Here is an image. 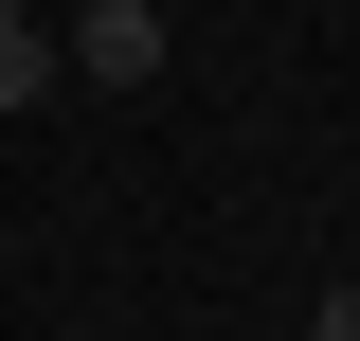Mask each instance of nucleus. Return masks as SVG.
<instances>
[{
  "label": "nucleus",
  "mask_w": 360,
  "mask_h": 341,
  "mask_svg": "<svg viewBox=\"0 0 360 341\" xmlns=\"http://www.w3.org/2000/svg\"><path fill=\"white\" fill-rule=\"evenodd\" d=\"M37 90H54V36H37V18H0V108H37Z\"/></svg>",
  "instance_id": "f03ea898"
},
{
  "label": "nucleus",
  "mask_w": 360,
  "mask_h": 341,
  "mask_svg": "<svg viewBox=\"0 0 360 341\" xmlns=\"http://www.w3.org/2000/svg\"><path fill=\"white\" fill-rule=\"evenodd\" d=\"M72 72L90 90H162V0H72Z\"/></svg>",
  "instance_id": "f257e3e1"
},
{
  "label": "nucleus",
  "mask_w": 360,
  "mask_h": 341,
  "mask_svg": "<svg viewBox=\"0 0 360 341\" xmlns=\"http://www.w3.org/2000/svg\"><path fill=\"white\" fill-rule=\"evenodd\" d=\"M0 18H37V0H0Z\"/></svg>",
  "instance_id": "20e7f679"
},
{
  "label": "nucleus",
  "mask_w": 360,
  "mask_h": 341,
  "mask_svg": "<svg viewBox=\"0 0 360 341\" xmlns=\"http://www.w3.org/2000/svg\"><path fill=\"white\" fill-rule=\"evenodd\" d=\"M324 341H360V269H342V288H324Z\"/></svg>",
  "instance_id": "7ed1b4c3"
}]
</instances>
